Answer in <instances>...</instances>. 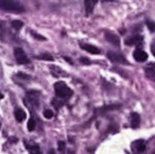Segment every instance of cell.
<instances>
[{"label": "cell", "mask_w": 155, "mask_h": 154, "mask_svg": "<svg viewBox=\"0 0 155 154\" xmlns=\"http://www.w3.org/2000/svg\"><path fill=\"white\" fill-rule=\"evenodd\" d=\"M0 9L15 14L23 13L25 10V7L15 0H0Z\"/></svg>", "instance_id": "cell-1"}, {"label": "cell", "mask_w": 155, "mask_h": 154, "mask_svg": "<svg viewBox=\"0 0 155 154\" xmlns=\"http://www.w3.org/2000/svg\"><path fill=\"white\" fill-rule=\"evenodd\" d=\"M39 100H40V93L38 91L30 90L26 93V97L24 100L27 108H29L32 112H35L39 107Z\"/></svg>", "instance_id": "cell-2"}, {"label": "cell", "mask_w": 155, "mask_h": 154, "mask_svg": "<svg viewBox=\"0 0 155 154\" xmlns=\"http://www.w3.org/2000/svg\"><path fill=\"white\" fill-rule=\"evenodd\" d=\"M54 92L56 96L63 101L69 99L73 95L72 89H70L64 82H57L54 84Z\"/></svg>", "instance_id": "cell-3"}, {"label": "cell", "mask_w": 155, "mask_h": 154, "mask_svg": "<svg viewBox=\"0 0 155 154\" xmlns=\"http://www.w3.org/2000/svg\"><path fill=\"white\" fill-rule=\"evenodd\" d=\"M14 55H15V58L17 64H26L30 62V60H29L28 56L26 55V54L25 53V51L20 47L15 48Z\"/></svg>", "instance_id": "cell-4"}, {"label": "cell", "mask_w": 155, "mask_h": 154, "mask_svg": "<svg viewBox=\"0 0 155 154\" xmlns=\"http://www.w3.org/2000/svg\"><path fill=\"white\" fill-rule=\"evenodd\" d=\"M107 57L110 61H112L113 63H116V64H127V60L124 58V56L121 54L115 53V52H108L107 53Z\"/></svg>", "instance_id": "cell-5"}, {"label": "cell", "mask_w": 155, "mask_h": 154, "mask_svg": "<svg viewBox=\"0 0 155 154\" xmlns=\"http://www.w3.org/2000/svg\"><path fill=\"white\" fill-rule=\"evenodd\" d=\"M132 149H133V152L135 154L143 153L146 150V143L143 140L135 141L132 144Z\"/></svg>", "instance_id": "cell-6"}, {"label": "cell", "mask_w": 155, "mask_h": 154, "mask_svg": "<svg viewBox=\"0 0 155 154\" xmlns=\"http://www.w3.org/2000/svg\"><path fill=\"white\" fill-rule=\"evenodd\" d=\"M24 144L26 148V150L28 151V152L30 154H43L39 145L34 143H28L26 141H24Z\"/></svg>", "instance_id": "cell-7"}, {"label": "cell", "mask_w": 155, "mask_h": 154, "mask_svg": "<svg viewBox=\"0 0 155 154\" xmlns=\"http://www.w3.org/2000/svg\"><path fill=\"white\" fill-rule=\"evenodd\" d=\"M105 38L109 43L113 44L114 45H115V46L120 45V38L116 34L110 32V31H106L105 32Z\"/></svg>", "instance_id": "cell-8"}, {"label": "cell", "mask_w": 155, "mask_h": 154, "mask_svg": "<svg viewBox=\"0 0 155 154\" xmlns=\"http://www.w3.org/2000/svg\"><path fill=\"white\" fill-rule=\"evenodd\" d=\"M80 46L82 49H84V51L90 53V54H100L101 51L98 47L93 45V44H85V43H80Z\"/></svg>", "instance_id": "cell-9"}, {"label": "cell", "mask_w": 155, "mask_h": 154, "mask_svg": "<svg viewBox=\"0 0 155 154\" xmlns=\"http://www.w3.org/2000/svg\"><path fill=\"white\" fill-rule=\"evenodd\" d=\"M134 57L137 62H145L148 58V54L141 49H136L134 53Z\"/></svg>", "instance_id": "cell-10"}, {"label": "cell", "mask_w": 155, "mask_h": 154, "mask_svg": "<svg viewBox=\"0 0 155 154\" xmlns=\"http://www.w3.org/2000/svg\"><path fill=\"white\" fill-rule=\"evenodd\" d=\"M130 122L131 125L134 129H137L140 126L141 123V117L138 113H132L130 115Z\"/></svg>", "instance_id": "cell-11"}, {"label": "cell", "mask_w": 155, "mask_h": 154, "mask_svg": "<svg viewBox=\"0 0 155 154\" xmlns=\"http://www.w3.org/2000/svg\"><path fill=\"white\" fill-rule=\"evenodd\" d=\"M142 43H143V36L141 35H134L125 40V44L128 45H140Z\"/></svg>", "instance_id": "cell-12"}, {"label": "cell", "mask_w": 155, "mask_h": 154, "mask_svg": "<svg viewBox=\"0 0 155 154\" xmlns=\"http://www.w3.org/2000/svg\"><path fill=\"white\" fill-rule=\"evenodd\" d=\"M98 0H84V6H85V11L86 15H89L93 13L94 8L95 5L97 4Z\"/></svg>", "instance_id": "cell-13"}, {"label": "cell", "mask_w": 155, "mask_h": 154, "mask_svg": "<svg viewBox=\"0 0 155 154\" xmlns=\"http://www.w3.org/2000/svg\"><path fill=\"white\" fill-rule=\"evenodd\" d=\"M51 73L52 74L56 77V78H59V77H63V76H65L66 74L60 68H58L57 66H51Z\"/></svg>", "instance_id": "cell-14"}, {"label": "cell", "mask_w": 155, "mask_h": 154, "mask_svg": "<svg viewBox=\"0 0 155 154\" xmlns=\"http://www.w3.org/2000/svg\"><path fill=\"white\" fill-rule=\"evenodd\" d=\"M15 120L17 122L21 123V122H23L25 119L26 114H25V113L22 109L18 108V109H15Z\"/></svg>", "instance_id": "cell-15"}, {"label": "cell", "mask_w": 155, "mask_h": 154, "mask_svg": "<svg viewBox=\"0 0 155 154\" xmlns=\"http://www.w3.org/2000/svg\"><path fill=\"white\" fill-rule=\"evenodd\" d=\"M146 75L148 78H150L151 80H154V65L153 64H151L150 65H148V67H146Z\"/></svg>", "instance_id": "cell-16"}, {"label": "cell", "mask_w": 155, "mask_h": 154, "mask_svg": "<svg viewBox=\"0 0 155 154\" xmlns=\"http://www.w3.org/2000/svg\"><path fill=\"white\" fill-rule=\"evenodd\" d=\"M6 35V27H5V22L0 20V40L3 41L5 40Z\"/></svg>", "instance_id": "cell-17"}, {"label": "cell", "mask_w": 155, "mask_h": 154, "mask_svg": "<svg viewBox=\"0 0 155 154\" xmlns=\"http://www.w3.org/2000/svg\"><path fill=\"white\" fill-rule=\"evenodd\" d=\"M35 126H36L35 119V117L31 114V118L29 119V121H28V123H27V129H28L29 132H33V131L35 130Z\"/></svg>", "instance_id": "cell-18"}, {"label": "cell", "mask_w": 155, "mask_h": 154, "mask_svg": "<svg viewBox=\"0 0 155 154\" xmlns=\"http://www.w3.org/2000/svg\"><path fill=\"white\" fill-rule=\"evenodd\" d=\"M121 107V105H118V104H113V105H107V106H104L103 107L102 109H100V111L102 112V113L107 112V111H111V110H116V109H119Z\"/></svg>", "instance_id": "cell-19"}, {"label": "cell", "mask_w": 155, "mask_h": 154, "mask_svg": "<svg viewBox=\"0 0 155 154\" xmlns=\"http://www.w3.org/2000/svg\"><path fill=\"white\" fill-rule=\"evenodd\" d=\"M11 25H12V27H13L14 29L19 30V29H21V28L23 27L24 23H23L22 21H20V20H14V21H12Z\"/></svg>", "instance_id": "cell-20"}, {"label": "cell", "mask_w": 155, "mask_h": 154, "mask_svg": "<svg viewBox=\"0 0 155 154\" xmlns=\"http://www.w3.org/2000/svg\"><path fill=\"white\" fill-rule=\"evenodd\" d=\"M64 103V101H63V100H61L59 98L58 99H54L53 101V104H54V106H55L56 109H58L59 107H61Z\"/></svg>", "instance_id": "cell-21"}, {"label": "cell", "mask_w": 155, "mask_h": 154, "mask_svg": "<svg viewBox=\"0 0 155 154\" xmlns=\"http://www.w3.org/2000/svg\"><path fill=\"white\" fill-rule=\"evenodd\" d=\"M38 58L43 59V60H46V61H54V57L49 54H42Z\"/></svg>", "instance_id": "cell-22"}, {"label": "cell", "mask_w": 155, "mask_h": 154, "mask_svg": "<svg viewBox=\"0 0 155 154\" xmlns=\"http://www.w3.org/2000/svg\"><path fill=\"white\" fill-rule=\"evenodd\" d=\"M44 116L46 118V119H52L53 116H54V112L52 110H45L44 112Z\"/></svg>", "instance_id": "cell-23"}, {"label": "cell", "mask_w": 155, "mask_h": 154, "mask_svg": "<svg viewBox=\"0 0 155 154\" xmlns=\"http://www.w3.org/2000/svg\"><path fill=\"white\" fill-rule=\"evenodd\" d=\"M31 34H32L35 39H37V40H43V41H45V40L46 39L45 36H43V35H41V34H37V33H35V31H31Z\"/></svg>", "instance_id": "cell-24"}, {"label": "cell", "mask_w": 155, "mask_h": 154, "mask_svg": "<svg viewBox=\"0 0 155 154\" xmlns=\"http://www.w3.org/2000/svg\"><path fill=\"white\" fill-rule=\"evenodd\" d=\"M65 147H66V144L64 142H58V151L59 152H64L65 150Z\"/></svg>", "instance_id": "cell-25"}, {"label": "cell", "mask_w": 155, "mask_h": 154, "mask_svg": "<svg viewBox=\"0 0 155 154\" xmlns=\"http://www.w3.org/2000/svg\"><path fill=\"white\" fill-rule=\"evenodd\" d=\"M146 24H147V25H148V27H149V29L152 31V32H153L155 29V24L153 22H152V21H150V20H147L146 21Z\"/></svg>", "instance_id": "cell-26"}, {"label": "cell", "mask_w": 155, "mask_h": 154, "mask_svg": "<svg viewBox=\"0 0 155 154\" xmlns=\"http://www.w3.org/2000/svg\"><path fill=\"white\" fill-rule=\"evenodd\" d=\"M17 76H18L19 78L23 79V80H30V76H29V75L24 74H22V73H19V74H17Z\"/></svg>", "instance_id": "cell-27"}, {"label": "cell", "mask_w": 155, "mask_h": 154, "mask_svg": "<svg viewBox=\"0 0 155 154\" xmlns=\"http://www.w3.org/2000/svg\"><path fill=\"white\" fill-rule=\"evenodd\" d=\"M80 62L83 64H90V60L87 59L86 57H81L80 58Z\"/></svg>", "instance_id": "cell-28"}, {"label": "cell", "mask_w": 155, "mask_h": 154, "mask_svg": "<svg viewBox=\"0 0 155 154\" xmlns=\"http://www.w3.org/2000/svg\"><path fill=\"white\" fill-rule=\"evenodd\" d=\"M48 154H55V152H54V150L50 149V150H49V152H48Z\"/></svg>", "instance_id": "cell-29"}, {"label": "cell", "mask_w": 155, "mask_h": 154, "mask_svg": "<svg viewBox=\"0 0 155 154\" xmlns=\"http://www.w3.org/2000/svg\"><path fill=\"white\" fill-rule=\"evenodd\" d=\"M3 97H4V95L0 93V100H1V99H3Z\"/></svg>", "instance_id": "cell-30"}, {"label": "cell", "mask_w": 155, "mask_h": 154, "mask_svg": "<svg viewBox=\"0 0 155 154\" xmlns=\"http://www.w3.org/2000/svg\"><path fill=\"white\" fill-rule=\"evenodd\" d=\"M111 1H114V0H103V2H111Z\"/></svg>", "instance_id": "cell-31"}, {"label": "cell", "mask_w": 155, "mask_h": 154, "mask_svg": "<svg viewBox=\"0 0 155 154\" xmlns=\"http://www.w3.org/2000/svg\"><path fill=\"white\" fill-rule=\"evenodd\" d=\"M0 128H1V123H0Z\"/></svg>", "instance_id": "cell-32"}]
</instances>
